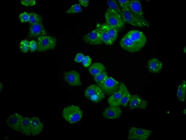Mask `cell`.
<instances>
[{
    "mask_svg": "<svg viewBox=\"0 0 186 140\" xmlns=\"http://www.w3.org/2000/svg\"><path fill=\"white\" fill-rule=\"evenodd\" d=\"M147 38L141 31L132 30L128 31L121 40L120 44L124 50L130 52L140 51L144 46Z\"/></svg>",
    "mask_w": 186,
    "mask_h": 140,
    "instance_id": "obj_1",
    "label": "cell"
},
{
    "mask_svg": "<svg viewBox=\"0 0 186 140\" xmlns=\"http://www.w3.org/2000/svg\"><path fill=\"white\" fill-rule=\"evenodd\" d=\"M83 112L79 107L75 105H71L64 108L62 112V116L64 119L70 124L76 123L80 120Z\"/></svg>",
    "mask_w": 186,
    "mask_h": 140,
    "instance_id": "obj_2",
    "label": "cell"
},
{
    "mask_svg": "<svg viewBox=\"0 0 186 140\" xmlns=\"http://www.w3.org/2000/svg\"><path fill=\"white\" fill-rule=\"evenodd\" d=\"M122 17L124 22L137 27H149L150 24L146 19H142L133 14L129 9L121 10Z\"/></svg>",
    "mask_w": 186,
    "mask_h": 140,
    "instance_id": "obj_3",
    "label": "cell"
},
{
    "mask_svg": "<svg viewBox=\"0 0 186 140\" xmlns=\"http://www.w3.org/2000/svg\"><path fill=\"white\" fill-rule=\"evenodd\" d=\"M105 17L107 24L116 28L117 30L121 29L124 25L125 22L121 16L109 8L106 10Z\"/></svg>",
    "mask_w": 186,
    "mask_h": 140,
    "instance_id": "obj_4",
    "label": "cell"
},
{
    "mask_svg": "<svg viewBox=\"0 0 186 140\" xmlns=\"http://www.w3.org/2000/svg\"><path fill=\"white\" fill-rule=\"evenodd\" d=\"M84 95L90 100L94 102L101 101L105 97V94L98 86L92 84L85 90Z\"/></svg>",
    "mask_w": 186,
    "mask_h": 140,
    "instance_id": "obj_5",
    "label": "cell"
},
{
    "mask_svg": "<svg viewBox=\"0 0 186 140\" xmlns=\"http://www.w3.org/2000/svg\"><path fill=\"white\" fill-rule=\"evenodd\" d=\"M56 43V39L54 37L48 36H39L37 39V50L39 52H42L53 49Z\"/></svg>",
    "mask_w": 186,
    "mask_h": 140,
    "instance_id": "obj_6",
    "label": "cell"
},
{
    "mask_svg": "<svg viewBox=\"0 0 186 140\" xmlns=\"http://www.w3.org/2000/svg\"><path fill=\"white\" fill-rule=\"evenodd\" d=\"M151 130L134 127L129 129L128 139V140H146L152 133Z\"/></svg>",
    "mask_w": 186,
    "mask_h": 140,
    "instance_id": "obj_7",
    "label": "cell"
},
{
    "mask_svg": "<svg viewBox=\"0 0 186 140\" xmlns=\"http://www.w3.org/2000/svg\"><path fill=\"white\" fill-rule=\"evenodd\" d=\"M98 86L104 93L112 95L118 90L120 84L113 78L108 77Z\"/></svg>",
    "mask_w": 186,
    "mask_h": 140,
    "instance_id": "obj_8",
    "label": "cell"
},
{
    "mask_svg": "<svg viewBox=\"0 0 186 140\" xmlns=\"http://www.w3.org/2000/svg\"><path fill=\"white\" fill-rule=\"evenodd\" d=\"M23 117L17 113L10 115L7 118L6 123L8 127L19 132Z\"/></svg>",
    "mask_w": 186,
    "mask_h": 140,
    "instance_id": "obj_9",
    "label": "cell"
},
{
    "mask_svg": "<svg viewBox=\"0 0 186 140\" xmlns=\"http://www.w3.org/2000/svg\"><path fill=\"white\" fill-rule=\"evenodd\" d=\"M64 78L65 81L71 86H79L82 84L80 75L76 71L73 70L65 72Z\"/></svg>",
    "mask_w": 186,
    "mask_h": 140,
    "instance_id": "obj_10",
    "label": "cell"
},
{
    "mask_svg": "<svg viewBox=\"0 0 186 140\" xmlns=\"http://www.w3.org/2000/svg\"><path fill=\"white\" fill-rule=\"evenodd\" d=\"M83 40L86 43L93 45L101 44L103 43L96 29L84 35Z\"/></svg>",
    "mask_w": 186,
    "mask_h": 140,
    "instance_id": "obj_11",
    "label": "cell"
},
{
    "mask_svg": "<svg viewBox=\"0 0 186 140\" xmlns=\"http://www.w3.org/2000/svg\"><path fill=\"white\" fill-rule=\"evenodd\" d=\"M148 102L136 94L131 95L129 101L130 109H145L148 105Z\"/></svg>",
    "mask_w": 186,
    "mask_h": 140,
    "instance_id": "obj_12",
    "label": "cell"
},
{
    "mask_svg": "<svg viewBox=\"0 0 186 140\" xmlns=\"http://www.w3.org/2000/svg\"><path fill=\"white\" fill-rule=\"evenodd\" d=\"M46 33L42 23L31 24L29 26L28 35L30 37H39L44 36Z\"/></svg>",
    "mask_w": 186,
    "mask_h": 140,
    "instance_id": "obj_13",
    "label": "cell"
},
{
    "mask_svg": "<svg viewBox=\"0 0 186 140\" xmlns=\"http://www.w3.org/2000/svg\"><path fill=\"white\" fill-rule=\"evenodd\" d=\"M122 114V110L119 106H110L103 111V117L108 119H113L119 117Z\"/></svg>",
    "mask_w": 186,
    "mask_h": 140,
    "instance_id": "obj_14",
    "label": "cell"
},
{
    "mask_svg": "<svg viewBox=\"0 0 186 140\" xmlns=\"http://www.w3.org/2000/svg\"><path fill=\"white\" fill-rule=\"evenodd\" d=\"M31 135L36 136L42 131L44 125L39 118L36 117H31Z\"/></svg>",
    "mask_w": 186,
    "mask_h": 140,
    "instance_id": "obj_15",
    "label": "cell"
},
{
    "mask_svg": "<svg viewBox=\"0 0 186 140\" xmlns=\"http://www.w3.org/2000/svg\"><path fill=\"white\" fill-rule=\"evenodd\" d=\"M147 65L149 72L153 73L159 72L162 70L163 66L162 62L156 58L150 59L148 62Z\"/></svg>",
    "mask_w": 186,
    "mask_h": 140,
    "instance_id": "obj_16",
    "label": "cell"
},
{
    "mask_svg": "<svg viewBox=\"0 0 186 140\" xmlns=\"http://www.w3.org/2000/svg\"><path fill=\"white\" fill-rule=\"evenodd\" d=\"M129 10L135 15L142 19H146L145 17L141 5L139 1H131Z\"/></svg>",
    "mask_w": 186,
    "mask_h": 140,
    "instance_id": "obj_17",
    "label": "cell"
},
{
    "mask_svg": "<svg viewBox=\"0 0 186 140\" xmlns=\"http://www.w3.org/2000/svg\"><path fill=\"white\" fill-rule=\"evenodd\" d=\"M118 90L121 95V105L126 107L129 102L131 95L125 85L122 82L120 84Z\"/></svg>",
    "mask_w": 186,
    "mask_h": 140,
    "instance_id": "obj_18",
    "label": "cell"
},
{
    "mask_svg": "<svg viewBox=\"0 0 186 140\" xmlns=\"http://www.w3.org/2000/svg\"><path fill=\"white\" fill-rule=\"evenodd\" d=\"M19 132L27 136L31 135V118L23 117Z\"/></svg>",
    "mask_w": 186,
    "mask_h": 140,
    "instance_id": "obj_19",
    "label": "cell"
},
{
    "mask_svg": "<svg viewBox=\"0 0 186 140\" xmlns=\"http://www.w3.org/2000/svg\"><path fill=\"white\" fill-rule=\"evenodd\" d=\"M96 29L98 31L103 43L107 45H110L113 44V42L102 24H97Z\"/></svg>",
    "mask_w": 186,
    "mask_h": 140,
    "instance_id": "obj_20",
    "label": "cell"
},
{
    "mask_svg": "<svg viewBox=\"0 0 186 140\" xmlns=\"http://www.w3.org/2000/svg\"><path fill=\"white\" fill-rule=\"evenodd\" d=\"M121 95L118 90L114 93L108 99L107 101L110 106H119L121 105Z\"/></svg>",
    "mask_w": 186,
    "mask_h": 140,
    "instance_id": "obj_21",
    "label": "cell"
},
{
    "mask_svg": "<svg viewBox=\"0 0 186 140\" xmlns=\"http://www.w3.org/2000/svg\"><path fill=\"white\" fill-rule=\"evenodd\" d=\"M105 67L104 65L100 62L94 63L88 68L89 73L94 76L105 71Z\"/></svg>",
    "mask_w": 186,
    "mask_h": 140,
    "instance_id": "obj_22",
    "label": "cell"
},
{
    "mask_svg": "<svg viewBox=\"0 0 186 140\" xmlns=\"http://www.w3.org/2000/svg\"><path fill=\"white\" fill-rule=\"evenodd\" d=\"M186 94V82L183 80L178 86L177 96L178 100L181 102H184L185 99Z\"/></svg>",
    "mask_w": 186,
    "mask_h": 140,
    "instance_id": "obj_23",
    "label": "cell"
},
{
    "mask_svg": "<svg viewBox=\"0 0 186 140\" xmlns=\"http://www.w3.org/2000/svg\"><path fill=\"white\" fill-rule=\"evenodd\" d=\"M102 25L107 32L112 42L114 43L118 38V30L116 28L107 23Z\"/></svg>",
    "mask_w": 186,
    "mask_h": 140,
    "instance_id": "obj_24",
    "label": "cell"
},
{
    "mask_svg": "<svg viewBox=\"0 0 186 140\" xmlns=\"http://www.w3.org/2000/svg\"><path fill=\"white\" fill-rule=\"evenodd\" d=\"M29 22L31 24L42 23V19L41 16L37 13L31 12L29 14Z\"/></svg>",
    "mask_w": 186,
    "mask_h": 140,
    "instance_id": "obj_25",
    "label": "cell"
},
{
    "mask_svg": "<svg viewBox=\"0 0 186 140\" xmlns=\"http://www.w3.org/2000/svg\"><path fill=\"white\" fill-rule=\"evenodd\" d=\"M109 8L118 13L122 17V11L118 5L116 1L108 0L106 1Z\"/></svg>",
    "mask_w": 186,
    "mask_h": 140,
    "instance_id": "obj_26",
    "label": "cell"
},
{
    "mask_svg": "<svg viewBox=\"0 0 186 140\" xmlns=\"http://www.w3.org/2000/svg\"><path fill=\"white\" fill-rule=\"evenodd\" d=\"M108 77L107 74L105 71L94 76V79L98 85L103 82Z\"/></svg>",
    "mask_w": 186,
    "mask_h": 140,
    "instance_id": "obj_27",
    "label": "cell"
},
{
    "mask_svg": "<svg viewBox=\"0 0 186 140\" xmlns=\"http://www.w3.org/2000/svg\"><path fill=\"white\" fill-rule=\"evenodd\" d=\"M82 11L81 7L80 4H74L66 12L67 13L70 14L78 13Z\"/></svg>",
    "mask_w": 186,
    "mask_h": 140,
    "instance_id": "obj_28",
    "label": "cell"
},
{
    "mask_svg": "<svg viewBox=\"0 0 186 140\" xmlns=\"http://www.w3.org/2000/svg\"><path fill=\"white\" fill-rule=\"evenodd\" d=\"M28 41L27 40H22L20 42L19 46L21 52L24 53L27 52L29 49Z\"/></svg>",
    "mask_w": 186,
    "mask_h": 140,
    "instance_id": "obj_29",
    "label": "cell"
},
{
    "mask_svg": "<svg viewBox=\"0 0 186 140\" xmlns=\"http://www.w3.org/2000/svg\"><path fill=\"white\" fill-rule=\"evenodd\" d=\"M121 7V10L129 9V6L131 1L125 0L118 1Z\"/></svg>",
    "mask_w": 186,
    "mask_h": 140,
    "instance_id": "obj_30",
    "label": "cell"
},
{
    "mask_svg": "<svg viewBox=\"0 0 186 140\" xmlns=\"http://www.w3.org/2000/svg\"><path fill=\"white\" fill-rule=\"evenodd\" d=\"M19 18L20 21L22 23L25 22L29 21V15L28 13L24 12L21 13L19 15Z\"/></svg>",
    "mask_w": 186,
    "mask_h": 140,
    "instance_id": "obj_31",
    "label": "cell"
},
{
    "mask_svg": "<svg viewBox=\"0 0 186 140\" xmlns=\"http://www.w3.org/2000/svg\"><path fill=\"white\" fill-rule=\"evenodd\" d=\"M37 42L34 40H31L29 43V49L31 52H34L37 49Z\"/></svg>",
    "mask_w": 186,
    "mask_h": 140,
    "instance_id": "obj_32",
    "label": "cell"
},
{
    "mask_svg": "<svg viewBox=\"0 0 186 140\" xmlns=\"http://www.w3.org/2000/svg\"><path fill=\"white\" fill-rule=\"evenodd\" d=\"M21 3L26 6L34 5L36 3L35 0H24L21 1Z\"/></svg>",
    "mask_w": 186,
    "mask_h": 140,
    "instance_id": "obj_33",
    "label": "cell"
},
{
    "mask_svg": "<svg viewBox=\"0 0 186 140\" xmlns=\"http://www.w3.org/2000/svg\"><path fill=\"white\" fill-rule=\"evenodd\" d=\"M83 65L85 66H89L91 62V60L89 56H84L82 61Z\"/></svg>",
    "mask_w": 186,
    "mask_h": 140,
    "instance_id": "obj_34",
    "label": "cell"
},
{
    "mask_svg": "<svg viewBox=\"0 0 186 140\" xmlns=\"http://www.w3.org/2000/svg\"><path fill=\"white\" fill-rule=\"evenodd\" d=\"M79 1L80 3L84 7H86L89 5L88 0H79Z\"/></svg>",
    "mask_w": 186,
    "mask_h": 140,
    "instance_id": "obj_35",
    "label": "cell"
},
{
    "mask_svg": "<svg viewBox=\"0 0 186 140\" xmlns=\"http://www.w3.org/2000/svg\"><path fill=\"white\" fill-rule=\"evenodd\" d=\"M84 56V55L81 54H78L76 57V60L78 62L82 61Z\"/></svg>",
    "mask_w": 186,
    "mask_h": 140,
    "instance_id": "obj_36",
    "label": "cell"
}]
</instances>
